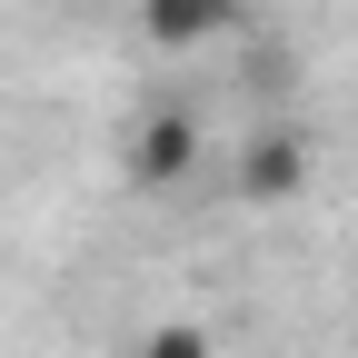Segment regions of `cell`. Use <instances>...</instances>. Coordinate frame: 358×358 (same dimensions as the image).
<instances>
[{"label":"cell","instance_id":"cell-3","mask_svg":"<svg viewBox=\"0 0 358 358\" xmlns=\"http://www.w3.org/2000/svg\"><path fill=\"white\" fill-rule=\"evenodd\" d=\"M239 20H249L239 0H140V30L159 50H209V40H229Z\"/></svg>","mask_w":358,"mask_h":358},{"label":"cell","instance_id":"cell-1","mask_svg":"<svg viewBox=\"0 0 358 358\" xmlns=\"http://www.w3.org/2000/svg\"><path fill=\"white\" fill-rule=\"evenodd\" d=\"M199 169V120L189 110H140L129 129V189H179Z\"/></svg>","mask_w":358,"mask_h":358},{"label":"cell","instance_id":"cell-2","mask_svg":"<svg viewBox=\"0 0 358 358\" xmlns=\"http://www.w3.org/2000/svg\"><path fill=\"white\" fill-rule=\"evenodd\" d=\"M299 189H308V140H299V129H249V150H239V199L289 209Z\"/></svg>","mask_w":358,"mask_h":358},{"label":"cell","instance_id":"cell-4","mask_svg":"<svg viewBox=\"0 0 358 358\" xmlns=\"http://www.w3.org/2000/svg\"><path fill=\"white\" fill-rule=\"evenodd\" d=\"M140 358H219V348H209V329H150Z\"/></svg>","mask_w":358,"mask_h":358}]
</instances>
